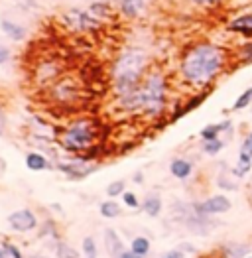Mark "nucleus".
Instances as JSON below:
<instances>
[{
  "label": "nucleus",
  "mask_w": 252,
  "mask_h": 258,
  "mask_svg": "<svg viewBox=\"0 0 252 258\" xmlns=\"http://www.w3.org/2000/svg\"><path fill=\"white\" fill-rule=\"evenodd\" d=\"M81 250H83L85 258H99V250H97V242L93 237H85L83 244H81Z\"/></svg>",
  "instance_id": "29"
},
{
  "label": "nucleus",
  "mask_w": 252,
  "mask_h": 258,
  "mask_svg": "<svg viewBox=\"0 0 252 258\" xmlns=\"http://www.w3.org/2000/svg\"><path fill=\"white\" fill-rule=\"evenodd\" d=\"M231 128H232L231 118H227V120L217 122V124H207L205 128L199 132V136H201V140H215V138H219L223 132H229Z\"/></svg>",
  "instance_id": "15"
},
{
  "label": "nucleus",
  "mask_w": 252,
  "mask_h": 258,
  "mask_svg": "<svg viewBox=\"0 0 252 258\" xmlns=\"http://www.w3.org/2000/svg\"><path fill=\"white\" fill-rule=\"evenodd\" d=\"M8 61H10V49L4 47V45H0V65L8 63Z\"/></svg>",
  "instance_id": "34"
},
{
  "label": "nucleus",
  "mask_w": 252,
  "mask_h": 258,
  "mask_svg": "<svg viewBox=\"0 0 252 258\" xmlns=\"http://www.w3.org/2000/svg\"><path fill=\"white\" fill-rule=\"evenodd\" d=\"M124 191H126V181H124V179H116V181L108 183V187H106V195H108L110 199H114V197L122 195Z\"/></svg>",
  "instance_id": "30"
},
{
  "label": "nucleus",
  "mask_w": 252,
  "mask_h": 258,
  "mask_svg": "<svg viewBox=\"0 0 252 258\" xmlns=\"http://www.w3.org/2000/svg\"><path fill=\"white\" fill-rule=\"evenodd\" d=\"M146 2L144 0H122L120 2V12L124 14L126 18H136L144 12Z\"/></svg>",
  "instance_id": "19"
},
{
  "label": "nucleus",
  "mask_w": 252,
  "mask_h": 258,
  "mask_svg": "<svg viewBox=\"0 0 252 258\" xmlns=\"http://www.w3.org/2000/svg\"><path fill=\"white\" fill-rule=\"evenodd\" d=\"M217 183H219L221 189H229V191H236V189H238V185H236L234 181H231V179H227L225 175H221V177L217 179Z\"/></svg>",
  "instance_id": "32"
},
{
  "label": "nucleus",
  "mask_w": 252,
  "mask_h": 258,
  "mask_svg": "<svg viewBox=\"0 0 252 258\" xmlns=\"http://www.w3.org/2000/svg\"><path fill=\"white\" fill-rule=\"evenodd\" d=\"M234 57H236V61L240 65L252 63V40L244 42L242 45H238L236 51H234Z\"/></svg>",
  "instance_id": "22"
},
{
  "label": "nucleus",
  "mask_w": 252,
  "mask_h": 258,
  "mask_svg": "<svg viewBox=\"0 0 252 258\" xmlns=\"http://www.w3.org/2000/svg\"><path fill=\"white\" fill-rule=\"evenodd\" d=\"M250 134H252V132H250Z\"/></svg>",
  "instance_id": "46"
},
{
  "label": "nucleus",
  "mask_w": 252,
  "mask_h": 258,
  "mask_svg": "<svg viewBox=\"0 0 252 258\" xmlns=\"http://www.w3.org/2000/svg\"><path fill=\"white\" fill-rule=\"evenodd\" d=\"M22 8H34L36 6V0H16Z\"/></svg>",
  "instance_id": "39"
},
{
  "label": "nucleus",
  "mask_w": 252,
  "mask_h": 258,
  "mask_svg": "<svg viewBox=\"0 0 252 258\" xmlns=\"http://www.w3.org/2000/svg\"><path fill=\"white\" fill-rule=\"evenodd\" d=\"M99 211H101V215L105 217V219H116V217L122 213L120 205H118L114 199L103 201V203H101V207H99Z\"/></svg>",
  "instance_id": "23"
},
{
  "label": "nucleus",
  "mask_w": 252,
  "mask_h": 258,
  "mask_svg": "<svg viewBox=\"0 0 252 258\" xmlns=\"http://www.w3.org/2000/svg\"><path fill=\"white\" fill-rule=\"evenodd\" d=\"M250 172H252V158L248 154H244V152H238V162L232 168V175L238 177V179H242L244 175H248Z\"/></svg>",
  "instance_id": "20"
},
{
  "label": "nucleus",
  "mask_w": 252,
  "mask_h": 258,
  "mask_svg": "<svg viewBox=\"0 0 252 258\" xmlns=\"http://www.w3.org/2000/svg\"><path fill=\"white\" fill-rule=\"evenodd\" d=\"M122 201L126 203V207H130V209H138L142 203L138 201V197H136V194H132V191H124L122 194Z\"/></svg>",
  "instance_id": "31"
},
{
  "label": "nucleus",
  "mask_w": 252,
  "mask_h": 258,
  "mask_svg": "<svg viewBox=\"0 0 252 258\" xmlns=\"http://www.w3.org/2000/svg\"><path fill=\"white\" fill-rule=\"evenodd\" d=\"M140 207L148 217H160L162 209H164V203H162V197L158 194H148Z\"/></svg>",
  "instance_id": "16"
},
{
  "label": "nucleus",
  "mask_w": 252,
  "mask_h": 258,
  "mask_svg": "<svg viewBox=\"0 0 252 258\" xmlns=\"http://www.w3.org/2000/svg\"><path fill=\"white\" fill-rule=\"evenodd\" d=\"M6 221H8L10 229L16 233H30V231L38 229V217L32 209H18V211L10 213Z\"/></svg>",
  "instance_id": "7"
},
{
  "label": "nucleus",
  "mask_w": 252,
  "mask_h": 258,
  "mask_svg": "<svg viewBox=\"0 0 252 258\" xmlns=\"http://www.w3.org/2000/svg\"><path fill=\"white\" fill-rule=\"evenodd\" d=\"M160 258H183V252L179 250V248H173V250H168V252H164Z\"/></svg>",
  "instance_id": "35"
},
{
  "label": "nucleus",
  "mask_w": 252,
  "mask_h": 258,
  "mask_svg": "<svg viewBox=\"0 0 252 258\" xmlns=\"http://www.w3.org/2000/svg\"><path fill=\"white\" fill-rule=\"evenodd\" d=\"M231 63V53L211 42H199L191 45L179 61L181 79L193 89L207 91L227 71Z\"/></svg>",
  "instance_id": "1"
},
{
  "label": "nucleus",
  "mask_w": 252,
  "mask_h": 258,
  "mask_svg": "<svg viewBox=\"0 0 252 258\" xmlns=\"http://www.w3.org/2000/svg\"><path fill=\"white\" fill-rule=\"evenodd\" d=\"M53 97L57 99V103L67 105V103H71L79 97V89L71 79H61L59 83L53 85Z\"/></svg>",
  "instance_id": "9"
},
{
  "label": "nucleus",
  "mask_w": 252,
  "mask_h": 258,
  "mask_svg": "<svg viewBox=\"0 0 252 258\" xmlns=\"http://www.w3.org/2000/svg\"><path fill=\"white\" fill-rule=\"evenodd\" d=\"M67 28H71L73 32H93L99 28V22L89 10H81V8H69L65 10L61 16Z\"/></svg>",
  "instance_id": "5"
},
{
  "label": "nucleus",
  "mask_w": 252,
  "mask_h": 258,
  "mask_svg": "<svg viewBox=\"0 0 252 258\" xmlns=\"http://www.w3.org/2000/svg\"><path fill=\"white\" fill-rule=\"evenodd\" d=\"M130 250L146 258L148 254H150V250H152V244H150V240H148L146 237L140 235V237L132 238V242H130Z\"/></svg>",
  "instance_id": "21"
},
{
  "label": "nucleus",
  "mask_w": 252,
  "mask_h": 258,
  "mask_svg": "<svg viewBox=\"0 0 252 258\" xmlns=\"http://www.w3.org/2000/svg\"><path fill=\"white\" fill-rule=\"evenodd\" d=\"M99 124L93 118H77L61 132L59 142L63 150L71 154H83V152L95 150L99 142Z\"/></svg>",
  "instance_id": "4"
},
{
  "label": "nucleus",
  "mask_w": 252,
  "mask_h": 258,
  "mask_svg": "<svg viewBox=\"0 0 252 258\" xmlns=\"http://www.w3.org/2000/svg\"><path fill=\"white\" fill-rule=\"evenodd\" d=\"M240 152H244V154H248L252 158V134L248 132L244 138H242V144H240Z\"/></svg>",
  "instance_id": "33"
},
{
  "label": "nucleus",
  "mask_w": 252,
  "mask_h": 258,
  "mask_svg": "<svg viewBox=\"0 0 252 258\" xmlns=\"http://www.w3.org/2000/svg\"><path fill=\"white\" fill-rule=\"evenodd\" d=\"M217 252L221 258H246L252 254V244L248 242H223L221 246H217Z\"/></svg>",
  "instance_id": "8"
},
{
  "label": "nucleus",
  "mask_w": 252,
  "mask_h": 258,
  "mask_svg": "<svg viewBox=\"0 0 252 258\" xmlns=\"http://www.w3.org/2000/svg\"><path fill=\"white\" fill-rule=\"evenodd\" d=\"M0 28H2V32L12 40V42H22L24 38H26V28L20 26V24H16V22L12 20H2L0 22Z\"/></svg>",
  "instance_id": "17"
},
{
  "label": "nucleus",
  "mask_w": 252,
  "mask_h": 258,
  "mask_svg": "<svg viewBox=\"0 0 252 258\" xmlns=\"http://www.w3.org/2000/svg\"><path fill=\"white\" fill-rule=\"evenodd\" d=\"M34 258H43V256H34Z\"/></svg>",
  "instance_id": "44"
},
{
  "label": "nucleus",
  "mask_w": 252,
  "mask_h": 258,
  "mask_svg": "<svg viewBox=\"0 0 252 258\" xmlns=\"http://www.w3.org/2000/svg\"><path fill=\"white\" fill-rule=\"evenodd\" d=\"M223 148H225V142H223L221 138H215V140H203V144H201V150L205 152L207 156H217Z\"/></svg>",
  "instance_id": "25"
},
{
  "label": "nucleus",
  "mask_w": 252,
  "mask_h": 258,
  "mask_svg": "<svg viewBox=\"0 0 252 258\" xmlns=\"http://www.w3.org/2000/svg\"><path fill=\"white\" fill-rule=\"evenodd\" d=\"M118 258H144V256H140V254H136V252H132V250L128 248V250H124Z\"/></svg>",
  "instance_id": "40"
},
{
  "label": "nucleus",
  "mask_w": 252,
  "mask_h": 258,
  "mask_svg": "<svg viewBox=\"0 0 252 258\" xmlns=\"http://www.w3.org/2000/svg\"><path fill=\"white\" fill-rule=\"evenodd\" d=\"M191 207L199 215L213 217V215H223V213L231 211L232 203L227 195L219 194V195H211V197L203 199V201H195V203H191Z\"/></svg>",
  "instance_id": "6"
},
{
  "label": "nucleus",
  "mask_w": 252,
  "mask_h": 258,
  "mask_svg": "<svg viewBox=\"0 0 252 258\" xmlns=\"http://www.w3.org/2000/svg\"><path fill=\"white\" fill-rule=\"evenodd\" d=\"M6 132V116H4V110L0 107V136Z\"/></svg>",
  "instance_id": "36"
},
{
  "label": "nucleus",
  "mask_w": 252,
  "mask_h": 258,
  "mask_svg": "<svg viewBox=\"0 0 252 258\" xmlns=\"http://www.w3.org/2000/svg\"><path fill=\"white\" fill-rule=\"evenodd\" d=\"M177 248H179L181 252H195V246H193V244H189V242H181Z\"/></svg>",
  "instance_id": "37"
},
{
  "label": "nucleus",
  "mask_w": 252,
  "mask_h": 258,
  "mask_svg": "<svg viewBox=\"0 0 252 258\" xmlns=\"http://www.w3.org/2000/svg\"><path fill=\"white\" fill-rule=\"evenodd\" d=\"M0 258H24V256H22V250L14 242L4 240V242L0 244Z\"/></svg>",
  "instance_id": "24"
},
{
  "label": "nucleus",
  "mask_w": 252,
  "mask_h": 258,
  "mask_svg": "<svg viewBox=\"0 0 252 258\" xmlns=\"http://www.w3.org/2000/svg\"><path fill=\"white\" fill-rule=\"evenodd\" d=\"M193 4H199V6H213V4H217V2H221V0H191Z\"/></svg>",
  "instance_id": "38"
},
{
  "label": "nucleus",
  "mask_w": 252,
  "mask_h": 258,
  "mask_svg": "<svg viewBox=\"0 0 252 258\" xmlns=\"http://www.w3.org/2000/svg\"><path fill=\"white\" fill-rule=\"evenodd\" d=\"M59 170L65 172L69 177H73V179H81L85 175H89V173L95 170V166L93 164H89V162H73V164H59Z\"/></svg>",
  "instance_id": "12"
},
{
  "label": "nucleus",
  "mask_w": 252,
  "mask_h": 258,
  "mask_svg": "<svg viewBox=\"0 0 252 258\" xmlns=\"http://www.w3.org/2000/svg\"><path fill=\"white\" fill-rule=\"evenodd\" d=\"M105 248L110 258H118L126 250L122 238L118 237V233L114 229H106L105 231Z\"/></svg>",
  "instance_id": "11"
},
{
  "label": "nucleus",
  "mask_w": 252,
  "mask_h": 258,
  "mask_svg": "<svg viewBox=\"0 0 252 258\" xmlns=\"http://www.w3.org/2000/svg\"><path fill=\"white\" fill-rule=\"evenodd\" d=\"M140 95V112L150 118H158L168 107V79L162 71H148L142 85L138 89Z\"/></svg>",
  "instance_id": "3"
},
{
  "label": "nucleus",
  "mask_w": 252,
  "mask_h": 258,
  "mask_svg": "<svg viewBox=\"0 0 252 258\" xmlns=\"http://www.w3.org/2000/svg\"><path fill=\"white\" fill-rule=\"evenodd\" d=\"M250 103H252V87H248V89H244V91L238 95V99H236L234 105H232V110H242V108L248 107Z\"/></svg>",
  "instance_id": "28"
},
{
  "label": "nucleus",
  "mask_w": 252,
  "mask_h": 258,
  "mask_svg": "<svg viewBox=\"0 0 252 258\" xmlns=\"http://www.w3.org/2000/svg\"><path fill=\"white\" fill-rule=\"evenodd\" d=\"M246 258H252V254H250V256H246Z\"/></svg>",
  "instance_id": "45"
},
{
  "label": "nucleus",
  "mask_w": 252,
  "mask_h": 258,
  "mask_svg": "<svg viewBox=\"0 0 252 258\" xmlns=\"http://www.w3.org/2000/svg\"><path fill=\"white\" fill-rule=\"evenodd\" d=\"M229 30L234 34L244 36L246 40H252V14H242L229 24Z\"/></svg>",
  "instance_id": "14"
},
{
  "label": "nucleus",
  "mask_w": 252,
  "mask_h": 258,
  "mask_svg": "<svg viewBox=\"0 0 252 258\" xmlns=\"http://www.w3.org/2000/svg\"><path fill=\"white\" fill-rule=\"evenodd\" d=\"M146 69L148 55L138 47H128L116 57V61L112 65V91L116 101L140 89L148 73Z\"/></svg>",
  "instance_id": "2"
},
{
  "label": "nucleus",
  "mask_w": 252,
  "mask_h": 258,
  "mask_svg": "<svg viewBox=\"0 0 252 258\" xmlns=\"http://www.w3.org/2000/svg\"><path fill=\"white\" fill-rule=\"evenodd\" d=\"M134 181H136V183H142V181H144V175H142V172L134 173Z\"/></svg>",
  "instance_id": "43"
},
{
  "label": "nucleus",
  "mask_w": 252,
  "mask_h": 258,
  "mask_svg": "<svg viewBox=\"0 0 252 258\" xmlns=\"http://www.w3.org/2000/svg\"><path fill=\"white\" fill-rule=\"evenodd\" d=\"M26 168L32 172H43L49 168V162L40 152H28L26 154Z\"/></svg>",
  "instance_id": "18"
},
{
  "label": "nucleus",
  "mask_w": 252,
  "mask_h": 258,
  "mask_svg": "<svg viewBox=\"0 0 252 258\" xmlns=\"http://www.w3.org/2000/svg\"><path fill=\"white\" fill-rule=\"evenodd\" d=\"M199 258H221V256H219V252H217V250H213V252H207V254H201Z\"/></svg>",
  "instance_id": "42"
},
{
  "label": "nucleus",
  "mask_w": 252,
  "mask_h": 258,
  "mask_svg": "<svg viewBox=\"0 0 252 258\" xmlns=\"http://www.w3.org/2000/svg\"><path fill=\"white\" fill-rule=\"evenodd\" d=\"M209 91L211 89H207V91H199L197 95H193L183 107H179L173 114H171V120H177L179 116H183V114H187V112H191V110H195L197 107H201V105H203V101L209 97Z\"/></svg>",
  "instance_id": "13"
},
{
  "label": "nucleus",
  "mask_w": 252,
  "mask_h": 258,
  "mask_svg": "<svg viewBox=\"0 0 252 258\" xmlns=\"http://www.w3.org/2000/svg\"><path fill=\"white\" fill-rule=\"evenodd\" d=\"M55 254H57V258H79V250H75L73 246H69V244L63 242V240H57V244H55Z\"/></svg>",
  "instance_id": "26"
},
{
  "label": "nucleus",
  "mask_w": 252,
  "mask_h": 258,
  "mask_svg": "<svg viewBox=\"0 0 252 258\" xmlns=\"http://www.w3.org/2000/svg\"><path fill=\"white\" fill-rule=\"evenodd\" d=\"M89 12H91L97 20H101V18H108V16H110V6L105 4V2H95V4H91V6H89Z\"/></svg>",
  "instance_id": "27"
},
{
  "label": "nucleus",
  "mask_w": 252,
  "mask_h": 258,
  "mask_svg": "<svg viewBox=\"0 0 252 258\" xmlns=\"http://www.w3.org/2000/svg\"><path fill=\"white\" fill-rule=\"evenodd\" d=\"M169 173L175 177V179H189L193 175V162L187 158H173L171 164H169Z\"/></svg>",
  "instance_id": "10"
},
{
  "label": "nucleus",
  "mask_w": 252,
  "mask_h": 258,
  "mask_svg": "<svg viewBox=\"0 0 252 258\" xmlns=\"http://www.w3.org/2000/svg\"><path fill=\"white\" fill-rule=\"evenodd\" d=\"M246 199H248V203H250V207H252V177H250V181L246 183Z\"/></svg>",
  "instance_id": "41"
}]
</instances>
